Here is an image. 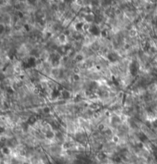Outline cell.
Instances as JSON below:
<instances>
[{
  "mask_svg": "<svg viewBox=\"0 0 157 164\" xmlns=\"http://www.w3.org/2000/svg\"><path fill=\"white\" fill-rule=\"evenodd\" d=\"M147 93L151 95H154L157 94V84L156 81L151 82L146 87Z\"/></svg>",
  "mask_w": 157,
  "mask_h": 164,
  "instance_id": "1",
  "label": "cell"
}]
</instances>
